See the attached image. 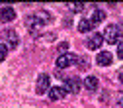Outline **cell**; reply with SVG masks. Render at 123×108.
Returning a JSON list of instances; mask_svg holds the SVG:
<instances>
[{
    "mask_svg": "<svg viewBox=\"0 0 123 108\" xmlns=\"http://www.w3.org/2000/svg\"><path fill=\"white\" fill-rule=\"evenodd\" d=\"M49 22H51V14L47 10H37V12L31 14V16L25 18V24L29 28V32H35L37 26H47Z\"/></svg>",
    "mask_w": 123,
    "mask_h": 108,
    "instance_id": "obj_1",
    "label": "cell"
},
{
    "mask_svg": "<svg viewBox=\"0 0 123 108\" xmlns=\"http://www.w3.org/2000/svg\"><path fill=\"white\" fill-rule=\"evenodd\" d=\"M104 39H105L107 43H117V41L121 39V28L115 26V24L107 26L105 32H104Z\"/></svg>",
    "mask_w": 123,
    "mask_h": 108,
    "instance_id": "obj_2",
    "label": "cell"
},
{
    "mask_svg": "<svg viewBox=\"0 0 123 108\" xmlns=\"http://www.w3.org/2000/svg\"><path fill=\"white\" fill-rule=\"evenodd\" d=\"M51 88V77L47 73H41L37 77V85H35V92L37 94H45V92H49Z\"/></svg>",
    "mask_w": 123,
    "mask_h": 108,
    "instance_id": "obj_3",
    "label": "cell"
},
{
    "mask_svg": "<svg viewBox=\"0 0 123 108\" xmlns=\"http://www.w3.org/2000/svg\"><path fill=\"white\" fill-rule=\"evenodd\" d=\"M2 39H4V45L8 43L10 49H16L18 43H20V37H18V34L14 32V29H4L2 32Z\"/></svg>",
    "mask_w": 123,
    "mask_h": 108,
    "instance_id": "obj_4",
    "label": "cell"
},
{
    "mask_svg": "<svg viewBox=\"0 0 123 108\" xmlns=\"http://www.w3.org/2000/svg\"><path fill=\"white\" fill-rule=\"evenodd\" d=\"M76 55H72V53H61L59 57H57V67L59 69H67V67H70V65H74L76 63Z\"/></svg>",
    "mask_w": 123,
    "mask_h": 108,
    "instance_id": "obj_5",
    "label": "cell"
},
{
    "mask_svg": "<svg viewBox=\"0 0 123 108\" xmlns=\"http://www.w3.org/2000/svg\"><path fill=\"white\" fill-rule=\"evenodd\" d=\"M80 86H82V83L78 77H67L65 79V90L67 92H78Z\"/></svg>",
    "mask_w": 123,
    "mask_h": 108,
    "instance_id": "obj_6",
    "label": "cell"
},
{
    "mask_svg": "<svg viewBox=\"0 0 123 108\" xmlns=\"http://www.w3.org/2000/svg\"><path fill=\"white\" fill-rule=\"evenodd\" d=\"M104 43V36L102 34H92L88 39H86V47L88 49H100Z\"/></svg>",
    "mask_w": 123,
    "mask_h": 108,
    "instance_id": "obj_7",
    "label": "cell"
},
{
    "mask_svg": "<svg viewBox=\"0 0 123 108\" xmlns=\"http://www.w3.org/2000/svg\"><path fill=\"white\" fill-rule=\"evenodd\" d=\"M12 20H16V10H14L12 6H4V8H0V22H12Z\"/></svg>",
    "mask_w": 123,
    "mask_h": 108,
    "instance_id": "obj_8",
    "label": "cell"
},
{
    "mask_svg": "<svg viewBox=\"0 0 123 108\" xmlns=\"http://www.w3.org/2000/svg\"><path fill=\"white\" fill-rule=\"evenodd\" d=\"M96 63H98L100 67H107V65L113 63V55H111L110 51H100L98 57H96Z\"/></svg>",
    "mask_w": 123,
    "mask_h": 108,
    "instance_id": "obj_9",
    "label": "cell"
},
{
    "mask_svg": "<svg viewBox=\"0 0 123 108\" xmlns=\"http://www.w3.org/2000/svg\"><path fill=\"white\" fill-rule=\"evenodd\" d=\"M47 94H49L51 100H61V98H65V96H67V90H65L63 86H51Z\"/></svg>",
    "mask_w": 123,
    "mask_h": 108,
    "instance_id": "obj_10",
    "label": "cell"
},
{
    "mask_svg": "<svg viewBox=\"0 0 123 108\" xmlns=\"http://www.w3.org/2000/svg\"><path fill=\"white\" fill-rule=\"evenodd\" d=\"M104 20H105V12H104V10L96 8L94 12H92V18H90L92 24H100V22H104Z\"/></svg>",
    "mask_w": 123,
    "mask_h": 108,
    "instance_id": "obj_11",
    "label": "cell"
},
{
    "mask_svg": "<svg viewBox=\"0 0 123 108\" xmlns=\"http://www.w3.org/2000/svg\"><path fill=\"white\" fill-rule=\"evenodd\" d=\"M84 86L88 88V90H96L98 86H100V83H98V79L94 75H90V77H86V81H84Z\"/></svg>",
    "mask_w": 123,
    "mask_h": 108,
    "instance_id": "obj_12",
    "label": "cell"
},
{
    "mask_svg": "<svg viewBox=\"0 0 123 108\" xmlns=\"http://www.w3.org/2000/svg\"><path fill=\"white\" fill-rule=\"evenodd\" d=\"M92 28H94V24H92L90 20H80L78 22V32H82V34H88Z\"/></svg>",
    "mask_w": 123,
    "mask_h": 108,
    "instance_id": "obj_13",
    "label": "cell"
},
{
    "mask_svg": "<svg viewBox=\"0 0 123 108\" xmlns=\"http://www.w3.org/2000/svg\"><path fill=\"white\" fill-rule=\"evenodd\" d=\"M6 55H8V45H4V43H0V63L6 59Z\"/></svg>",
    "mask_w": 123,
    "mask_h": 108,
    "instance_id": "obj_14",
    "label": "cell"
},
{
    "mask_svg": "<svg viewBox=\"0 0 123 108\" xmlns=\"http://www.w3.org/2000/svg\"><path fill=\"white\" fill-rule=\"evenodd\" d=\"M55 39V36L53 34H49V36H41V37H37V41L39 43H45V41H53Z\"/></svg>",
    "mask_w": 123,
    "mask_h": 108,
    "instance_id": "obj_15",
    "label": "cell"
},
{
    "mask_svg": "<svg viewBox=\"0 0 123 108\" xmlns=\"http://www.w3.org/2000/svg\"><path fill=\"white\" fill-rule=\"evenodd\" d=\"M68 8H70V10H78V12H80V10L84 8V4H80V2L76 4V2H74V4H68Z\"/></svg>",
    "mask_w": 123,
    "mask_h": 108,
    "instance_id": "obj_16",
    "label": "cell"
},
{
    "mask_svg": "<svg viewBox=\"0 0 123 108\" xmlns=\"http://www.w3.org/2000/svg\"><path fill=\"white\" fill-rule=\"evenodd\" d=\"M117 57H119V59H123V41H121V43H117Z\"/></svg>",
    "mask_w": 123,
    "mask_h": 108,
    "instance_id": "obj_17",
    "label": "cell"
},
{
    "mask_svg": "<svg viewBox=\"0 0 123 108\" xmlns=\"http://www.w3.org/2000/svg\"><path fill=\"white\" fill-rule=\"evenodd\" d=\"M67 49H68V43H67V41H63V43H59V51H61V53H65Z\"/></svg>",
    "mask_w": 123,
    "mask_h": 108,
    "instance_id": "obj_18",
    "label": "cell"
},
{
    "mask_svg": "<svg viewBox=\"0 0 123 108\" xmlns=\"http://www.w3.org/2000/svg\"><path fill=\"white\" fill-rule=\"evenodd\" d=\"M117 106H119V108H123V92L117 96Z\"/></svg>",
    "mask_w": 123,
    "mask_h": 108,
    "instance_id": "obj_19",
    "label": "cell"
},
{
    "mask_svg": "<svg viewBox=\"0 0 123 108\" xmlns=\"http://www.w3.org/2000/svg\"><path fill=\"white\" fill-rule=\"evenodd\" d=\"M119 81H121V85H123V73H119Z\"/></svg>",
    "mask_w": 123,
    "mask_h": 108,
    "instance_id": "obj_20",
    "label": "cell"
}]
</instances>
